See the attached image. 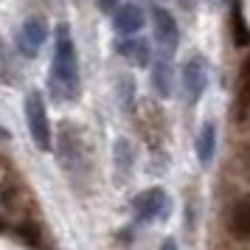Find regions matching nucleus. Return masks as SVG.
Returning <instances> with one entry per match:
<instances>
[{"instance_id": "obj_1", "label": "nucleus", "mask_w": 250, "mask_h": 250, "mask_svg": "<svg viewBox=\"0 0 250 250\" xmlns=\"http://www.w3.org/2000/svg\"><path fill=\"white\" fill-rule=\"evenodd\" d=\"M48 87L59 102H76L82 93L79 59H76V45H73L68 23L57 25V45H54V59H51Z\"/></svg>"}, {"instance_id": "obj_2", "label": "nucleus", "mask_w": 250, "mask_h": 250, "mask_svg": "<svg viewBox=\"0 0 250 250\" xmlns=\"http://www.w3.org/2000/svg\"><path fill=\"white\" fill-rule=\"evenodd\" d=\"M25 118H28V129H31V141L40 152H48L54 146L51 141V121H48V107L40 90H28L25 96Z\"/></svg>"}, {"instance_id": "obj_3", "label": "nucleus", "mask_w": 250, "mask_h": 250, "mask_svg": "<svg viewBox=\"0 0 250 250\" xmlns=\"http://www.w3.org/2000/svg\"><path fill=\"white\" fill-rule=\"evenodd\" d=\"M45 40H48V23L42 17H28V20L17 28V34H14L17 51L28 59H34L37 54H40V48L45 45Z\"/></svg>"}, {"instance_id": "obj_4", "label": "nucleus", "mask_w": 250, "mask_h": 250, "mask_svg": "<svg viewBox=\"0 0 250 250\" xmlns=\"http://www.w3.org/2000/svg\"><path fill=\"white\" fill-rule=\"evenodd\" d=\"M132 211L141 222L163 219V216H169V197L163 188H146L132 200Z\"/></svg>"}, {"instance_id": "obj_5", "label": "nucleus", "mask_w": 250, "mask_h": 250, "mask_svg": "<svg viewBox=\"0 0 250 250\" xmlns=\"http://www.w3.org/2000/svg\"><path fill=\"white\" fill-rule=\"evenodd\" d=\"M152 25H155V40H158V45L171 54L177 42H180V28H177V20H174V14L169 9H155L152 12Z\"/></svg>"}, {"instance_id": "obj_6", "label": "nucleus", "mask_w": 250, "mask_h": 250, "mask_svg": "<svg viewBox=\"0 0 250 250\" xmlns=\"http://www.w3.org/2000/svg\"><path fill=\"white\" fill-rule=\"evenodd\" d=\"M144 23H146V17H144V9L138 6V3H118L115 6V14H113V25L118 34L124 37H132L138 34L141 28H144Z\"/></svg>"}, {"instance_id": "obj_7", "label": "nucleus", "mask_w": 250, "mask_h": 250, "mask_svg": "<svg viewBox=\"0 0 250 250\" xmlns=\"http://www.w3.org/2000/svg\"><path fill=\"white\" fill-rule=\"evenodd\" d=\"M183 87H186L191 102H197L205 93V87H208V68H205V62L200 57L188 59L183 65Z\"/></svg>"}, {"instance_id": "obj_8", "label": "nucleus", "mask_w": 250, "mask_h": 250, "mask_svg": "<svg viewBox=\"0 0 250 250\" xmlns=\"http://www.w3.org/2000/svg\"><path fill=\"white\" fill-rule=\"evenodd\" d=\"M118 54H121V57H124L129 65H135V68H146L149 62H152L149 42H146V40H141V37H135V34L118 45Z\"/></svg>"}, {"instance_id": "obj_9", "label": "nucleus", "mask_w": 250, "mask_h": 250, "mask_svg": "<svg viewBox=\"0 0 250 250\" xmlns=\"http://www.w3.org/2000/svg\"><path fill=\"white\" fill-rule=\"evenodd\" d=\"M228 230L236 239H248L250 236V197H242L228 216Z\"/></svg>"}, {"instance_id": "obj_10", "label": "nucleus", "mask_w": 250, "mask_h": 250, "mask_svg": "<svg viewBox=\"0 0 250 250\" xmlns=\"http://www.w3.org/2000/svg\"><path fill=\"white\" fill-rule=\"evenodd\" d=\"M214 152H216V126H214V121H205L200 135H197V158H200V163L211 166Z\"/></svg>"}, {"instance_id": "obj_11", "label": "nucleus", "mask_w": 250, "mask_h": 250, "mask_svg": "<svg viewBox=\"0 0 250 250\" xmlns=\"http://www.w3.org/2000/svg\"><path fill=\"white\" fill-rule=\"evenodd\" d=\"M152 87H155L160 99H169L171 90H174V73H171V65L166 59L152 65Z\"/></svg>"}, {"instance_id": "obj_12", "label": "nucleus", "mask_w": 250, "mask_h": 250, "mask_svg": "<svg viewBox=\"0 0 250 250\" xmlns=\"http://www.w3.org/2000/svg\"><path fill=\"white\" fill-rule=\"evenodd\" d=\"M115 160H118L121 169H129V166H132V160H135V149H132V144H129L126 138H118V144H115Z\"/></svg>"}, {"instance_id": "obj_13", "label": "nucleus", "mask_w": 250, "mask_h": 250, "mask_svg": "<svg viewBox=\"0 0 250 250\" xmlns=\"http://www.w3.org/2000/svg\"><path fill=\"white\" fill-rule=\"evenodd\" d=\"M233 31H236V45H248L250 42V31H248V23H245V17L242 12H233Z\"/></svg>"}, {"instance_id": "obj_14", "label": "nucleus", "mask_w": 250, "mask_h": 250, "mask_svg": "<svg viewBox=\"0 0 250 250\" xmlns=\"http://www.w3.org/2000/svg\"><path fill=\"white\" fill-rule=\"evenodd\" d=\"M17 233H20V239H25L28 245H40V230H37V225H31V222L20 225L17 228Z\"/></svg>"}, {"instance_id": "obj_15", "label": "nucleus", "mask_w": 250, "mask_h": 250, "mask_svg": "<svg viewBox=\"0 0 250 250\" xmlns=\"http://www.w3.org/2000/svg\"><path fill=\"white\" fill-rule=\"evenodd\" d=\"M239 121L250 126V90H242L239 96Z\"/></svg>"}, {"instance_id": "obj_16", "label": "nucleus", "mask_w": 250, "mask_h": 250, "mask_svg": "<svg viewBox=\"0 0 250 250\" xmlns=\"http://www.w3.org/2000/svg\"><path fill=\"white\" fill-rule=\"evenodd\" d=\"M9 73H12V65H9V54H6V45H3V40H0V76L6 82H12L9 79Z\"/></svg>"}, {"instance_id": "obj_17", "label": "nucleus", "mask_w": 250, "mask_h": 250, "mask_svg": "<svg viewBox=\"0 0 250 250\" xmlns=\"http://www.w3.org/2000/svg\"><path fill=\"white\" fill-rule=\"evenodd\" d=\"M239 166H242V174H245V180L250 183V146L242 149V155H239Z\"/></svg>"}, {"instance_id": "obj_18", "label": "nucleus", "mask_w": 250, "mask_h": 250, "mask_svg": "<svg viewBox=\"0 0 250 250\" xmlns=\"http://www.w3.org/2000/svg\"><path fill=\"white\" fill-rule=\"evenodd\" d=\"M242 90H250V57L242 65Z\"/></svg>"}, {"instance_id": "obj_19", "label": "nucleus", "mask_w": 250, "mask_h": 250, "mask_svg": "<svg viewBox=\"0 0 250 250\" xmlns=\"http://www.w3.org/2000/svg\"><path fill=\"white\" fill-rule=\"evenodd\" d=\"M118 3H121V0H99V9H102L104 14H110L115 6H118Z\"/></svg>"}, {"instance_id": "obj_20", "label": "nucleus", "mask_w": 250, "mask_h": 250, "mask_svg": "<svg viewBox=\"0 0 250 250\" xmlns=\"http://www.w3.org/2000/svg\"><path fill=\"white\" fill-rule=\"evenodd\" d=\"M160 250H177V242H174V239H166V242L160 245Z\"/></svg>"}, {"instance_id": "obj_21", "label": "nucleus", "mask_w": 250, "mask_h": 250, "mask_svg": "<svg viewBox=\"0 0 250 250\" xmlns=\"http://www.w3.org/2000/svg\"><path fill=\"white\" fill-rule=\"evenodd\" d=\"M9 138H12V132H9L6 126H0V141H9Z\"/></svg>"}, {"instance_id": "obj_22", "label": "nucleus", "mask_w": 250, "mask_h": 250, "mask_svg": "<svg viewBox=\"0 0 250 250\" xmlns=\"http://www.w3.org/2000/svg\"><path fill=\"white\" fill-rule=\"evenodd\" d=\"M3 228H6V225H3V219H0V233H3Z\"/></svg>"}, {"instance_id": "obj_23", "label": "nucleus", "mask_w": 250, "mask_h": 250, "mask_svg": "<svg viewBox=\"0 0 250 250\" xmlns=\"http://www.w3.org/2000/svg\"><path fill=\"white\" fill-rule=\"evenodd\" d=\"M76 3H82V0H76Z\"/></svg>"}]
</instances>
